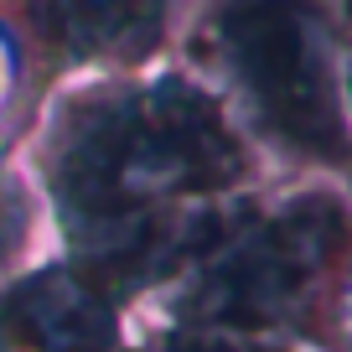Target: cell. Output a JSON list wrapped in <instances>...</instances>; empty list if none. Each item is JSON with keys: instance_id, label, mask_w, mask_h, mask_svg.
<instances>
[{"instance_id": "5", "label": "cell", "mask_w": 352, "mask_h": 352, "mask_svg": "<svg viewBox=\"0 0 352 352\" xmlns=\"http://www.w3.org/2000/svg\"><path fill=\"white\" fill-rule=\"evenodd\" d=\"M42 11L78 52L130 57L161 32L166 0H42Z\"/></svg>"}, {"instance_id": "4", "label": "cell", "mask_w": 352, "mask_h": 352, "mask_svg": "<svg viewBox=\"0 0 352 352\" xmlns=\"http://www.w3.org/2000/svg\"><path fill=\"white\" fill-rule=\"evenodd\" d=\"M109 306L78 275H36L0 300V352H109Z\"/></svg>"}, {"instance_id": "6", "label": "cell", "mask_w": 352, "mask_h": 352, "mask_svg": "<svg viewBox=\"0 0 352 352\" xmlns=\"http://www.w3.org/2000/svg\"><path fill=\"white\" fill-rule=\"evenodd\" d=\"M155 352H264L249 331H187L176 342H161Z\"/></svg>"}, {"instance_id": "3", "label": "cell", "mask_w": 352, "mask_h": 352, "mask_svg": "<svg viewBox=\"0 0 352 352\" xmlns=\"http://www.w3.org/2000/svg\"><path fill=\"white\" fill-rule=\"evenodd\" d=\"M342 239V218L331 208H300L285 218L243 233L239 243L218 254L202 270L192 311L208 321H233V327H264L280 321L306 285L316 280L321 259Z\"/></svg>"}, {"instance_id": "1", "label": "cell", "mask_w": 352, "mask_h": 352, "mask_svg": "<svg viewBox=\"0 0 352 352\" xmlns=\"http://www.w3.org/2000/svg\"><path fill=\"white\" fill-rule=\"evenodd\" d=\"M239 176L223 114L182 83L135 88L94 104L67 130L57 155V192L78 239L99 254L145 249L161 208L192 192H212Z\"/></svg>"}, {"instance_id": "2", "label": "cell", "mask_w": 352, "mask_h": 352, "mask_svg": "<svg viewBox=\"0 0 352 352\" xmlns=\"http://www.w3.org/2000/svg\"><path fill=\"white\" fill-rule=\"evenodd\" d=\"M218 42L233 83L280 140L327 161L347 151L327 36L306 0H239L223 11Z\"/></svg>"}]
</instances>
